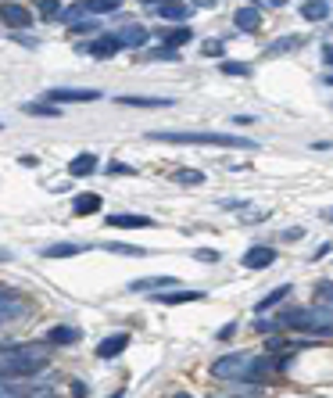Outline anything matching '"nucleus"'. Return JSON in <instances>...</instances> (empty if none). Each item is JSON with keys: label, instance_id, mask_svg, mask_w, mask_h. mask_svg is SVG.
Masks as SVG:
<instances>
[{"label": "nucleus", "instance_id": "f257e3e1", "mask_svg": "<svg viewBox=\"0 0 333 398\" xmlns=\"http://www.w3.org/2000/svg\"><path fill=\"white\" fill-rule=\"evenodd\" d=\"M287 366H291V356L269 359V356H255V352H230L211 363V373L230 384H255V380H265L272 370H287Z\"/></svg>", "mask_w": 333, "mask_h": 398}, {"label": "nucleus", "instance_id": "f03ea898", "mask_svg": "<svg viewBox=\"0 0 333 398\" xmlns=\"http://www.w3.org/2000/svg\"><path fill=\"white\" fill-rule=\"evenodd\" d=\"M47 370V352L40 345H0V384L4 380H36Z\"/></svg>", "mask_w": 333, "mask_h": 398}, {"label": "nucleus", "instance_id": "7ed1b4c3", "mask_svg": "<svg viewBox=\"0 0 333 398\" xmlns=\"http://www.w3.org/2000/svg\"><path fill=\"white\" fill-rule=\"evenodd\" d=\"M147 140L158 144H194V147H237V151H258V140L247 137H230V133H187V130H151Z\"/></svg>", "mask_w": 333, "mask_h": 398}, {"label": "nucleus", "instance_id": "20e7f679", "mask_svg": "<svg viewBox=\"0 0 333 398\" xmlns=\"http://www.w3.org/2000/svg\"><path fill=\"white\" fill-rule=\"evenodd\" d=\"M276 326L305 330L312 337H333V312H326V309H287V312L276 316Z\"/></svg>", "mask_w": 333, "mask_h": 398}, {"label": "nucleus", "instance_id": "39448f33", "mask_svg": "<svg viewBox=\"0 0 333 398\" xmlns=\"http://www.w3.org/2000/svg\"><path fill=\"white\" fill-rule=\"evenodd\" d=\"M119 50H122V40L115 33H100L97 40H90V43L79 47V54H90V58H115Z\"/></svg>", "mask_w": 333, "mask_h": 398}, {"label": "nucleus", "instance_id": "423d86ee", "mask_svg": "<svg viewBox=\"0 0 333 398\" xmlns=\"http://www.w3.org/2000/svg\"><path fill=\"white\" fill-rule=\"evenodd\" d=\"M180 288V280L176 276H144V280H133L129 283V291L133 295H165V291H176Z\"/></svg>", "mask_w": 333, "mask_h": 398}, {"label": "nucleus", "instance_id": "0eeeda50", "mask_svg": "<svg viewBox=\"0 0 333 398\" xmlns=\"http://www.w3.org/2000/svg\"><path fill=\"white\" fill-rule=\"evenodd\" d=\"M100 93L97 90H72V86H54L47 90V104H86V101H97Z\"/></svg>", "mask_w": 333, "mask_h": 398}, {"label": "nucleus", "instance_id": "6e6552de", "mask_svg": "<svg viewBox=\"0 0 333 398\" xmlns=\"http://www.w3.org/2000/svg\"><path fill=\"white\" fill-rule=\"evenodd\" d=\"M0 22H4L8 29H15V33H22V29L33 25V11L25 4H0Z\"/></svg>", "mask_w": 333, "mask_h": 398}, {"label": "nucleus", "instance_id": "1a4fd4ad", "mask_svg": "<svg viewBox=\"0 0 333 398\" xmlns=\"http://www.w3.org/2000/svg\"><path fill=\"white\" fill-rule=\"evenodd\" d=\"M107 226H119V230H151L154 219L151 215H133V212H115V215H107Z\"/></svg>", "mask_w": 333, "mask_h": 398}, {"label": "nucleus", "instance_id": "9d476101", "mask_svg": "<svg viewBox=\"0 0 333 398\" xmlns=\"http://www.w3.org/2000/svg\"><path fill=\"white\" fill-rule=\"evenodd\" d=\"M126 348H129V334L119 330V334H107V337L100 341V345H97V356H100V359H115V356H122Z\"/></svg>", "mask_w": 333, "mask_h": 398}, {"label": "nucleus", "instance_id": "9b49d317", "mask_svg": "<svg viewBox=\"0 0 333 398\" xmlns=\"http://www.w3.org/2000/svg\"><path fill=\"white\" fill-rule=\"evenodd\" d=\"M247 269H269L272 262H276V251L272 248H265V244H255V248H247L244 251V258H240Z\"/></svg>", "mask_w": 333, "mask_h": 398}, {"label": "nucleus", "instance_id": "f8f14e48", "mask_svg": "<svg viewBox=\"0 0 333 398\" xmlns=\"http://www.w3.org/2000/svg\"><path fill=\"white\" fill-rule=\"evenodd\" d=\"M233 25H237L240 33H258V29H262V15H258V8H255V4L237 8V11H233Z\"/></svg>", "mask_w": 333, "mask_h": 398}, {"label": "nucleus", "instance_id": "ddd939ff", "mask_svg": "<svg viewBox=\"0 0 333 398\" xmlns=\"http://www.w3.org/2000/svg\"><path fill=\"white\" fill-rule=\"evenodd\" d=\"M119 104H126V108H173L176 101H173V97H144V93H122V97H119Z\"/></svg>", "mask_w": 333, "mask_h": 398}, {"label": "nucleus", "instance_id": "4468645a", "mask_svg": "<svg viewBox=\"0 0 333 398\" xmlns=\"http://www.w3.org/2000/svg\"><path fill=\"white\" fill-rule=\"evenodd\" d=\"M161 40H165V47L180 50L183 43H190V40H194V29H190V25H176V29L165 25V29H161Z\"/></svg>", "mask_w": 333, "mask_h": 398}, {"label": "nucleus", "instance_id": "2eb2a0df", "mask_svg": "<svg viewBox=\"0 0 333 398\" xmlns=\"http://www.w3.org/2000/svg\"><path fill=\"white\" fill-rule=\"evenodd\" d=\"M154 11H158L165 22H187L197 8H194V4H158Z\"/></svg>", "mask_w": 333, "mask_h": 398}, {"label": "nucleus", "instance_id": "dca6fc26", "mask_svg": "<svg viewBox=\"0 0 333 398\" xmlns=\"http://www.w3.org/2000/svg\"><path fill=\"white\" fill-rule=\"evenodd\" d=\"M40 255H43V258H72V255H83V244H76V241H58V244H47Z\"/></svg>", "mask_w": 333, "mask_h": 398}, {"label": "nucleus", "instance_id": "f3484780", "mask_svg": "<svg viewBox=\"0 0 333 398\" xmlns=\"http://www.w3.org/2000/svg\"><path fill=\"white\" fill-rule=\"evenodd\" d=\"M204 298V291H165V295H154V302H161V305H187V302H201Z\"/></svg>", "mask_w": 333, "mask_h": 398}, {"label": "nucleus", "instance_id": "a211bd4d", "mask_svg": "<svg viewBox=\"0 0 333 398\" xmlns=\"http://www.w3.org/2000/svg\"><path fill=\"white\" fill-rule=\"evenodd\" d=\"M69 173H72V176H90V173H97V154H93V151L76 154V158L69 161Z\"/></svg>", "mask_w": 333, "mask_h": 398}, {"label": "nucleus", "instance_id": "6ab92c4d", "mask_svg": "<svg viewBox=\"0 0 333 398\" xmlns=\"http://www.w3.org/2000/svg\"><path fill=\"white\" fill-rule=\"evenodd\" d=\"M115 36L122 40V47H136V50L147 43V29H144V25H122Z\"/></svg>", "mask_w": 333, "mask_h": 398}, {"label": "nucleus", "instance_id": "aec40b11", "mask_svg": "<svg viewBox=\"0 0 333 398\" xmlns=\"http://www.w3.org/2000/svg\"><path fill=\"white\" fill-rule=\"evenodd\" d=\"M29 316V305L18 298V302H8V305H0V326H8L15 319H25Z\"/></svg>", "mask_w": 333, "mask_h": 398}, {"label": "nucleus", "instance_id": "412c9836", "mask_svg": "<svg viewBox=\"0 0 333 398\" xmlns=\"http://www.w3.org/2000/svg\"><path fill=\"white\" fill-rule=\"evenodd\" d=\"M305 47V36H280L265 47V54H291V50H301Z\"/></svg>", "mask_w": 333, "mask_h": 398}, {"label": "nucleus", "instance_id": "4be33fe9", "mask_svg": "<svg viewBox=\"0 0 333 398\" xmlns=\"http://www.w3.org/2000/svg\"><path fill=\"white\" fill-rule=\"evenodd\" d=\"M72 341H79L76 326H50L47 330V345H72Z\"/></svg>", "mask_w": 333, "mask_h": 398}, {"label": "nucleus", "instance_id": "5701e85b", "mask_svg": "<svg viewBox=\"0 0 333 398\" xmlns=\"http://www.w3.org/2000/svg\"><path fill=\"white\" fill-rule=\"evenodd\" d=\"M72 212H76V215H93V212H100V194H79V198L72 201Z\"/></svg>", "mask_w": 333, "mask_h": 398}, {"label": "nucleus", "instance_id": "b1692460", "mask_svg": "<svg viewBox=\"0 0 333 398\" xmlns=\"http://www.w3.org/2000/svg\"><path fill=\"white\" fill-rule=\"evenodd\" d=\"M287 295H291V283H284V288H276V291H269V295H265L262 302H255V312H269L272 305H280V302H284Z\"/></svg>", "mask_w": 333, "mask_h": 398}, {"label": "nucleus", "instance_id": "393cba45", "mask_svg": "<svg viewBox=\"0 0 333 398\" xmlns=\"http://www.w3.org/2000/svg\"><path fill=\"white\" fill-rule=\"evenodd\" d=\"M329 4L326 0H319V4H301V15H305V22H326L329 18Z\"/></svg>", "mask_w": 333, "mask_h": 398}, {"label": "nucleus", "instance_id": "a878e982", "mask_svg": "<svg viewBox=\"0 0 333 398\" xmlns=\"http://www.w3.org/2000/svg\"><path fill=\"white\" fill-rule=\"evenodd\" d=\"M22 111H29V115H36V119H62L65 115L58 104H25Z\"/></svg>", "mask_w": 333, "mask_h": 398}, {"label": "nucleus", "instance_id": "bb28decb", "mask_svg": "<svg viewBox=\"0 0 333 398\" xmlns=\"http://www.w3.org/2000/svg\"><path fill=\"white\" fill-rule=\"evenodd\" d=\"M119 11V0H86L83 4V15H111Z\"/></svg>", "mask_w": 333, "mask_h": 398}, {"label": "nucleus", "instance_id": "cd10ccee", "mask_svg": "<svg viewBox=\"0 0 333 398\" xmlns=\"http://www.w3.org/2000/svg\"><path fill=\"white\" fill-rule=\"evenodd\" d=\"M173 183H180V187H201L204 173H197V169H180V173H173Z\"/></svg>", "mask_w": 333, "mask_h": 398}, {"label": "nucleus", "instance_id": "c85d7f7f", "mask_svg": "<svg viewBox=\"0 0 333 398\" xmlns=\"http://www.w3.org/2000/svg\"><path fill=\"white\" fill-rule=\"evenodd\" d=\"M104 251H111V255H126V258H144L147 251L144 248H133V244H119V241H107V244H100Z\"/></svg>", "mask_w": 333, "mask_h": 398}, {"label": "nucleus", "instance_id": "c756f323", "mask_svg": "<svg viewBox=\"0 0 333 398\" xmlns=\"http://www.w3.org/2000/svg\"><path fill=\"white\" fill-rule=\"evenodd\" d=\"M144 58H151V62H180V50H173V47H154V50H147Z\"/></svg>", "mask_w": 333, "mask_h": 398}, {"label": "nucleus", "instance_id": "7c9ffc66", "mask_svg": "<svg viewBox=\"0 0 333 398\" xmlns=\"http://www.w3.org/2000/svg\"><path fill=\"white\" fill-rule=\"evenodd\" d=\"M218 72L222 76H251V65H244V62H222Z\"/></svg>", "mask_w": 333, "mask_h": 398}, {"label": "nucleus", "instance_id": "2f4dec72", "mask_svg": "<svg viewBox=\"0 0 333 398\" xmlns=\"http://www.w3.org/2000/svg\"><path fill=\"white\" fill-rule=\"evenodd\" d=\"M315 298H319V305H322L326 312H333V283H319Z\"/></svg>", "mask_w": 333, "mask_h": 398}, {"label": "nucleus", "instance_id": "473e14b6", "mask_svg": "<svg viewBox=\"0 0 333 398\" xmlns=\"http://www.w3.org/2000/svg\"><path fill=\"white\" fill-rule=\"evenodd\" d=\"M69 29H72L76 36H90V33H97V29H100V22H93V18H79V22H76V25H69Z\"/></svg>", "mask_w": 333, "mask_h": 398}, {"label": "nucleus", "instance_id": "72a5a7b5", "mask_svg": "<svg viewBox=\"0 0 333 398\" xmlns=\"http://www.w3.org/2000/svg\"><path fill=\"white\" fill-rule=\"evenodd\" d=\"M104 173H107V176H133L136 169H133V165H126V161H107Z\"/></svg>", "mask_w": 333, "mask_h": 398}, {"label": "nucleus", "instance_id": "f704fd0d", "mask_svg": "<svg viewBox=\"0 0 333 398\" xmlns=\"http://www.w3.org/2000/svg\"><path fill=\"white\" fill-rule=\"evenodd\" d=\"M201 50L208 54V58H222V54H226V43H222V40H204Z\"/></svg>", "mask_w": 333, "mask_h": 398}, {"label": "nucleus", "instance_id": "c9c22d12", "mask_svg": "<svg viewBox=\"0 0 333 398\" xmlns=\"http://www.w3.org/2000/svg\"><path fill=\"white\" fill-rule=\"evenodd\" d=\"M194 258L211 266V262H218V251H215V248H197V251H194Z\"/></svg>", "mask_w": 333, "mask_h": 398}, {"label": "nucleus", "instance_id": "e433bc0d", "mask_svg": "<svg viewBox=\"0 0 333 398\" xmlns=\"http://www.w3.org/2000/svg\"><path fill=\"white\" fill-rule=\"evenodd\" d=\"M62 11H65L62 4H40V15H43V18H58Z\"/></svg>", "mask_w": 333, "mask_h": 398}, {"label": "nucleus", "instance_id": "4c0bfd02", "mask_svg": "<svg viewBox=\"0 0 333 398\" xmlns=\"http://www.w3.org/2000/svg\"><path fill=\"white\" fill-rule=\"evenodd\" d=\"M22 295L18 291H11V288H4V283H0V305H8V302H18Z\"/></svg>", "mask_w": 333, "mask_h": 398}, {"label": "nucleus", "instance_id": "58836bf2", "mask_svg": "<svg viewBox=\"0 0 333 398\" xmlns=\"http://www.w3.org/2000/svg\"><path fill=\"white\" fill-rule=\"evenodd\" d=\"M233 334H237V323H226V326H222V330L215 334V341H230Z\"/></svg>", "mask_w": 333, "mask_h": 398}, {"label": "nucleus", "instance_id": "ea45409f", "mask_svg": "<svg viewBox=\"0 0 333 398\" xmlns=\"http://www.w3.org/2000/svg\"><path fill=\"white\" fill-rule=\"evenodd\" d=\"M301 237H305L301 226H294V230H287V234H284V241H291V244H294V241H301Z\"/></svg>", "mask_w": 333, "mask_h": 398}, {"label": "nucleus", "instance_id": "a19ab883", "mask_svg": "<svg viewBox=\"0 0 333 398\" xmlns=\"http://www.w3.org/2000/svg\"><path fill=\"white\" fill-rule=\"evenodd\" d=\"M276 326V319H255V330H262V334H269Z\"/></svg>", "mask_w": 333, "mask_h": 398}, {"label": "nucleus", "instance_id": "79ce46f5", "mask_svg": "<svg viewBox=\"0 0 333 398\" xmlns=\"http://www.w3.org/2000/svg\"><path fill=\"white\" fill-rule=\"evenodd\" d=\"M322 62L333 69V43H326V47H322Z\"/></svg>", "mask_w": 333, "mask_h": 398}, {"label": "nucleus", "instance_id": "37998d69", "mask_svg": "<svg viewBox=\"0 0 333 398\" xmlns=\"http://www.w3.org/2000/svg\"><path fill=\"white\" fill-rule=\"evenodd\" d=\"M326 255H329V244H319L315 255H312V262H319V258H326Z\"/></svg>", "mask_w": 333, "mask_h": 398}, {"label": "nucleus", "instance_id": "c03bdc74", "mask_svg": "<svg viewBox=\"0 0 333 398\" xmlns=\"http://www.w3.org/2000/svg\"><path fill=\"white\" fill-rule=\"evenodd\" d=\"M15 40H18V43H25V47H36V40H33V36H25V33H15Z\"/></svg>", "mask_w": 333, "mask_h": 398}, {"label": "nucleus", "instance_id": "a18cd8bd", "mask_svg": "<svg viewBox=\"0 0 333 398\" xmlns=\"http://www.w3.org/2000/svg\"><path fill=\"white\" fill-rule=\"evenodd\" d=\"M72 394H76V398H86V384L76 380V384H72Z\"/></svg>", "mask_w": 333, "mask_h": 398}, {"label": "nucleus", "instance_id": "49530a36", "mask_svg": "<svg viewBox=\"0 0 333 398\" xmlns=\"http://www.w3.org/2000/svg\"><path fill=\"white\" fill-rule=\"evenodd\" d=\"M233 123H237V126H251V123H255V115H237Z\"/></svg>", "mask_w": 333, "mask_h": 398}, {"label": "nucleus", "instance_id": "de8ad7c7", "mask_svg": "<svg viewBox=\"0 0 333 398\" xmlns=\"http://www.w3.org/2000/svg\"><path fill=\"white\" fill-rule=\"evenodd\" d=\"M322 219H326V222H333V208H326V212H322Z\"/></svg>", "mask_w": 333, "mask_h": 398}, {"label": "nucleus", "instance_id": "09e8293b", "mask_svg": "<svg viewBox=\"0 0 333 398\" xmlns=\"http://www.w3.org/2000/svg\"><path fill=\"white\" fill-rule=\"evenodd\" d=\"M0 262H11V255H8L4 248H0Z\"/></svg>", "mask_w": 333, "mask_h": 398}, {"label": "nucleus", "instance_id": "8fccbe9b", "mask_svg": "<svg viewBox=\"0 0 333 398\" xmlns=\"http://www.w3.org/2000/svg\"><path fill=\"white\" fill-rule=\"evenodd\" d=\"M322 83H326V86H333V72H329V76H326V79H322Z\"/></svg>", "mask_w": 333, "mask_h": 398}, {"label": "nucleus", "instance_id": "3c124183", "mask_svg": "<svg viewBox=\"0 0 333 398\" xmlns=\"http://www.w3.org/2000/svg\"><path fill=\"white\" fill-rule=\"evenodd\" d=\"M0 398H11V394H8V391H4V387H0Z\"/></svg>", "mask_w": 333, "mask_h": 398}, {"label": "nucleus", "instance_id": "603ef678", "mask_svg": "<svg viewBox=\"0 0 333 398\" xmlns=\"http://www.w3.org/2000/svg\"><path fill=\"white\" fill-rule=\"evenodd\" d=\"M111 398H122V391H115V394H111Z\"/></svg>", "mask_w": 333, "mask_h": 398}, {"label": "nucleus", "instance_id": "864d4df0", "mask_svg": "<svg viewBox=\"0 0 333 398\" xmlns=\"http://www.w3.org/2000/svg\"><path fill=\"white\" fill-rule=\"evenodd\" d=\"M176 398H190V394H176Z\"/></svg>", "mask_w": 333, "mask_h": 398}, {"label": "nucleus", "instance_id": "5fc2aeb1", "mask_svg": "<svg viewBox=\"0 0 333 398\" xmlns=\"http://www.w3.org/2000/svg\"><path fill=\"white\" fill-rule=\"evenodd\" d=\"M0 130H4V123H0Z\"/></svg>", "mask_w": 333, "mask_h": 398}]
</instances>
